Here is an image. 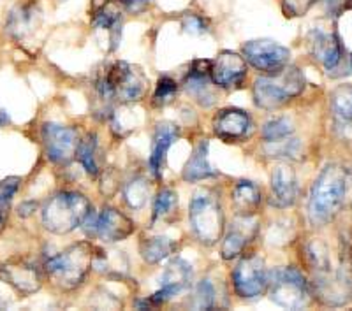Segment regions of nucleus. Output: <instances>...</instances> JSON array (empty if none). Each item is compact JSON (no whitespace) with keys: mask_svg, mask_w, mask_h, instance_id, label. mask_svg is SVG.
I'll return each mask as SVG.
<instances>
[{"mask_svg":"<svg viewBox=\"0 0 352 311\" xmlns=\"http://www.w3.org/2000/svg\"><path fill=\"white\" fill-rule=\"evenodd\" d=\"M132 232H134L132 220L122 215L120 211H116L115 207H106L104 211L97 216L96 235H99V240L104 243L124 241Z\"/></svg>","mask_w":352,"mask_h":311,"instance_id":"dca6fc26","label":"nucleus"},{"mask_svg":"<svg viewBox=\"0 0 352 311\" xmlns=\"http://www.w3.org/2000/svg\"><path fill=\"white\" fill-rule=\"evenodd\" d=\"M36 14L37 12L32 5H23V8H18L16 11H12L8 23L9 32L18 37L30 32L34 28V23H36Z\"/></svg>","mask_w":352,"mask_h":311,"instance_id":"393cba45","label":"nucleus"},{"mask_svg":"<svg viewBox=\"0 0 352 311\" xmlns=\"http://www.w3.org/2000/svg\"><path fill=\"white\" fill-rule=\"evenodd\" d=\"M308 259H310L314 269H317V271L331 269V264H329L328 257V248H326L324 243H320V241H314V243L308 244Z\"/></svg>","mask_w":352,"mask_h":311,"instance_id":"72a5a7b5","label":"nucleus"},{"mask_svg":"<svg viewBox=\"0 0 352 311\" xmlns=\"http://www.w3.org/2000/svg\"><path fill=\"white\" fill-rule=\"evenodd\" d=\"M208 148L210 143L206 139H203L194 148L192 157L188 159L187 165L184 169L185 181H201L217 174V171L208 162Z\"/></svg>","mask_w":352,"mask_h":311,"instance_id":"5701e85b","label":"nucleus"},{"mask_svg":"<svg viewBox=\"0 0 352 311\" xmlns=\"http://www.w3.org/2000/svg\"><path fill=\"white\" fill-rule=\"evenodd\" d=\"M351 176L340 164H328L314 183L308 200V216L317 227L328 224L345 204Z\"/></svg>","mask_w":352,"mask_h":311,"instance_id":"f257e3e1","label":"nucleus"},{"mask_svg":"<svg viewBox=\"0 0 352 311\" xmlns=\"http://www.w3.org/2000/svg\"><path fill=\"white\" fill-rule=\"evenodd\" d=\"M270 297L285 310H301L308 303V284L296 268L275 269L268 275Z\"/></svg>","mask_w":352,"mask_h":311,"instance_id":"0eeeda50","label":"nucleus"},{"mask_svg":"<svg viewBox=\"0 0 352 311\" xmlns=\"http://www.w3.org/2000/svg\"><path fill=\"white\" fill-rule=\"evenodd\" d=\"M176 209H178V196L169 188H164L159 192L153 204V220H169V216L175 215Z\"/></svg>","mask_w":352,"mask_h":311,"instance_id":"c756f323","label":"nucleus"},{"mask_svg":"<svg viewBox=\"0 0 352 311\" xmlns=\"http://www.w3.org/2000/svg\"><path fill=\"white\" fill-rule=\"evenodd\" d=\"M6 124H9V115L6 111H0V127H4Z\"/></svg>","mask_w":352,"mask_h":311,"instance_id":"ea45409f","label":"nucleus"},{"mask_svg":"<svg viewBox=\"0 0 352 311\" xmlns=\"http://www.w3.org/2000/svg\"><path fill=\"white\" fill-rule=\"evenodd\" d=\"M314 4L316 0H282V5L289 16H303Z\"/></svg>","mask_w":352,"mask_h":311,"instance_id":"c9c22d12","label":"nucleus"},{"mask_svg":"<svg viewBox=\"0 0 352 311\" xmlns=\"http://www.w3.org/2000/svg\"><path fill=\"white\" fill-rule=\"evenodd\" d=\"M43 143L48 153V159L55 164L65 165L76 159L78 132L71 127H64L58 124H46L43 127Z\"/></svg>","mask_w":352,"mask_h":311,"instance_id":"9b49d317","label":"nucleus"},{"mask_svg":"<svg viewBox=\"0 0 352 311\" xmlns=\"http://www.w3.org/2000/svg\"><path fill=\"white\" fill-rule=\"evenodd\" d=\"M292 134V125L287 118H275V120H270L268 124L263 127V137L268 143L273 141L285 139Z\"/></svg>","mask_w":352,"mask_h":311,"instance_id":"7c9ffc66","label":"nucleus"},{"mask_svg":"<svg viewBox=\"0 0 352 311\" xmlns=\"http://www.w3.org/2000/svg\"><path fill=\"white\" fill-rule=\"evenodd\" d=\"M20 183L21 180L18 176H9V178L0 181V215L2 216H6V211L9 209L12 197L20 188Z\"/></svg>","mask_w":352,"mask_h":311,"instance_id":"473e14b6","label":"nucleus"},{"mask_svg":"<svg viewBox=\"0 0 352 311\" xmlns=\"http://www.w3.org/2000/svg\"><path fill=\"white\" fill-rule=\"evenodd\" d=\"M232 207L238 216H254L261 207V190L252 181H240L232 188Z\"/></svg>","mask_w":352,"mask_h":311,"instance_id":"4be33fe9","label":"nucleus"},{"mask_svg":"<svg viewBox=\"0 0 352 311\" xmlns=\"http://www.w3.org/2000/svg\"><path fill=\"white\" fill-rule=\"evenodd\" d=\"M0 278L16 288L20 294L30 295L37 292L43 285L39 269L27 260H14L8 262L0 268Z\"/></svg>","mask_w":352,"mask_h":311,"instance_id":"2eb2a0df","label":"nucleus"},{"mask_svg":"<svg viewBox=\"0 0 352 311\" xmlns=\"http://www.w3.org/2000/svg\"><path fill=\"white\" fill-rule=\"evenodd\" d=\"M94 257H96V248L83 241L65 248L58 255L50 257L44 264V269L58 287L64 290H72L83 284V279L94 266Z\"/></svg>","mask_w":352,"mask_h":311,"instance_id":"7ed1b4c3","label":"nucleus"},{"mask_svg":"<svg viewBox=\"0 0 352 311\" xmlns=\"http://www.w3.org/2000/svg\"><path fill=\"white\" fill-rule=\"evenodd\" d=\"M96 88L108 100L120 104L136 102L146 93L148 80L144 72L127 62H111L97 72Z\"/></svg>","mask_w":352,"mask_h":311,"instance_id":"f03ea898","label":"nucleus"},{"mask_svg":"<svg viewBox=\"0 0 352 311\" xmlns=\"http://www.w3.org/2000/svg\"><path fill=\"white\" fill-rule=\"evenodd\" d=\"M256 234V225L250 224V216H240L238 222L231 225L222 243V257L226 260L236 259L248 244L250 238Z\"/></svg>","mask_w":352,"mask_h":311,"instance_id":"aec40b11","label":"nucleus"},{"mask_svg":"<svg viewBox=\"0 0 352 311\" xmlns=\"http://www.w3.org/2000/svg\"><path fill=\"white\" fill-rule=\"evenodd\" d=\"M272 203L276 207H289L296 203L298 181L296 174L289 165H276L272 174Z\"/></svg>","mask_w":352,"mask_h":311,"instance_id":"a211bd4d","label":"nucleus"},{"mask_svg":"<svg viewBox=\"0 0 352 311\" xmlns=\"http://www.w3.org/2000/svg\"><path fill=\"white\" fill-rule=\"evenodd\" d=\"M148 181L144 178H134L129 181L124 187V197L125 203L132 207V209H140L144 206L146 199H148Z\"/></svg>","mask_w":352,"mask_h":311,"instance_id":"c85d7f7f","label":"nucleus"},{"mask_svg":"<svg viewBox=\"0 0 352 311\" xmlns=\"http://www.w3.org/2000/svg\"><path fill=\"white\" fill-rule=\"evenodd\" d=\"M92 206L78 192H58L43 207V224L53 234H67L85 222Z\"/></svg>","mask_w":352,"mask_h":311,"instance_id":"20e7f679","label":"nucleus"},{"mask_svg":"<svg viewBox=\"0 0 352 311\" xmlns=\"http://www.w3.org/2000/svg\"><path fill=\"white\" fill-rule=\"evenodd\" d=\"M210 76H201V74H192L187 80V90L196 97V100L203 106H212L215 102V93L210 87Z\"/></svg>","mask_w":352,"mask_h":311,"instance_id":"a878e982","label":"nucleus"},{"mask_svg":"<svg viewBox=\"0 0 352 311\" xmlns=\"http://www.w3.org/2000/svg\"><path fill=\"white\" fill-rule=\"evenodd\" d=\"M178 137V127L173 124H159L155 128V136L152 143V157H150V169L153 176L160 178L164 171L166 155H168L169 148Z\"/></svg>","mask_w":352,"mask_h":311,"instance_id":"412c9836","label":"nucleus"},{"mask_svg":"<svg viewBox=\"0 0 352 311\" xmlns=\"http://www.w3.org/2000/svg\"><path fill=\"white\" fill-rule=\"evenodd\" d=\"M182 27H184L185 32H188V34L206 32V23H204V21L201 20L197 14H190V12L182 18Z\"/></svg>","mask_w":352,"mask_h":311,"instance_id":"4c0bfd02","label":"nucleus"},{"mask_svg":"<svg viewBox=\"0 0 352 311\" xmlns=\"http://www.w3.org/2000/svg\"><path fill=\"white\" fill-rule=\"evenodd\" d=\"M76 157L80 159L81 165H83L88 174H99V165H97V137L94 134L87 136V139L80 141Z\"/></svg>","mask_w":352,"mask_h":311,"instance_id":"cd10ccee","label":"nucleus"},{"mask_svg":"<svg viewBox=\"0 0 352 311\" xmlns=\"http://www.w3.org/2000/svg\"><path fill=\"white\" fill-rule=\"evenodd\" d=\"M2 227H4V216L0 215V231H2Z\"/></svg>","mask_w":352,"mask_h":311,"instance_id":"a19ab883","label":"nucleus"},{"mask_svg":"<svg viewBox=\"0 0 352 311\" xmlns=\"http://www.w3.org/2000/svg\"><path fill=\"white\" fill-rule=\"evenodd\" d=\"M192 279V268L190 264L182 259H176L166 268L164 275L160 278V290H157L152 295L150 303L162 304L166 301L173 299L178 292L185 290L190 285Z\"/></svg>","mask_w":352,"mask_h":311,"instance_id":"4468645a","label":"nucleus"},{"mask_svg":"<svg viewBox=\"0 0 352 311\" xmlns=\"http://www.w3.org/2000/svg\"><path fill=\"white\" fill-rule=\"evenodd\" d=\"M331 109L342 120H352V84H340L331 92Z\"/></svg>","mask_w":352,"mask_h":311,"instance_id":"bb28decb","label":"nucleus"},{"mask_svg":"<svg viewBox=\"0 0 352 311\" xmlns=\"http://www.w3.org/2000/svg\"><path fill=\"white\" fill-rule=\"evenodd\" d=\"M305 90V76L298 67H285L278 74L264 76L254 83V100L259 108L275 109Z\"/></svg>","mask_w":352,"mask_h":311,"instance_id":"423d86ee","label":"nucleus"},{"mask_svg":"<svg viewBox=\"0 0 352 311\" xmlns=\"http://www.w3.org/2000/svg\"><path fill=\"white\" fill-rule=\"evenodd\" d=\"M176 244L173 243L168 238H146L140 243V253L144 259V262L148 264H157L160 260H164L166 257H169L175 251Z\"/></svg>","mask_w":352,"mask_h":311,"instance_id":"b1692460","label":"nucleus"},{"mask_svg":"<svg viewBox=\"0 0 352 311\" xmlns=\"http://www.w3.org/2000/svg\"><path fill=\"white\" fill-rule=\"evenodd\" d=\"M310 51L314 58L322 64L329 76H344L349 72L347 53L335 30L314 28L310 34Z\"/></svg>","mask_w":352,"mask_h":311,"instance_id":"6e6552de","label":"nucleus"},{"mask_svg":"<svg viewBox=\"0 0 352 311\" xmlns=\"http://www.w3.org/2000/svg\"><path fill=\"white\" fill-rule=\"evenodd\" d=\"M345 262L340 271H317L314 278V294L329 306H344L352 299V275Z\"/></svg>","mask_w":352,"mask_h":311,"instance_id":"9d476101","label":"nucleus"},{"mask_svg":"<svg viewBox=\"0 0 352 311\" xmlns=\"http://www.w3.org/2000/svg\"><path fill=\"white\" fill-rule=\"evenodd\" d=\"M243 55L248 64L254 65L257 71L268 74V76L284 71L291 60V51L287 48L268 39L247 43L243 46Z\"/></svg>","mask_w":352,"mask_h":311,"instance_id":"1a4fd4ad","label":"nucleus"},{"mask_svg":"<svg viewBox=\"0 0 352 311\" xmlns=\"http://www.w3.org/2000/svg\"><path fill=\"white\" fill-rule=\"evenodd\" d=\"M92 25L96 27V30L108 32L111 49H115L122 34V16L116 5L111 2H106V0L96 2L92 9Z\"/></svg>","mask_w":352,"mask_h":311,"instance_id":"6ab92c4d","label":"nucleus"},{"mask_svg":"<svg viewBox=\"0 0 352 311\" xmlns=\"http://www.w3.org/2000/svg\"><path fill=\"white\" fill-rule=\"evenodd\" d=\"M351 65H352V56H351Z\"/></svg>","mask_w":352,"mask_h":311,"instance_id":"79ce46f5","label":"nucleus"},{"mask_svg":"<svg viewBox=\"0 0 352 311\" xmlns=\"http://www.w3.org/2000/svg\"><path fill=\"white\" fill-rule=\"evenodd\" d=\"M116 2L122 5H125V8H127L131 12H141L146 9V5H148L150 0H116Z\"/></svg>","mask_w":352,"mask_h":311,"instance_id":"58836bf2","label":"nucleus"},{"mask_svg":"<svg viewBox=\"0 0 352 311\" xmlns=\"http://www.w3.org/2000/svg\"><path fill=\"white\" fill-rule=\"evenodd\" d=\"M176 90H178V84L176 81H173L171 78L164 76L159 80V84L155 88V93H153V102L155 104H168L169 100L175 97Z\"/></svg>","mask_w":352,"mask_h":311,"instance_id":"f704fd0d","label":"nucleus"},{"mask_svg":"<svg viewBox=\"0 0 352 311\" xmlns=\"http://www.w3.org/2000/svg\"><path fill=\"white\" fill-rule=\"evenodd\" d=\"M188 220L194 235L203 244H215L224 232V213L217 192L201 188L194 194L188 207Z\"/></svg>","mask_w":352,"mask_h":311,"instance_id":"39448f33","label":"nucleus"},{"mask_svg":"<svg viewBox=\"0 0 352 311\" xmlns=\"http://www.w3.org/2000/svg\"><path fill=\"white\" fill-rule=\"evenodd\" d=\"M329 16H342L352 9V0H322Z\"/></svg>","mask_w":352,"mask_h":311,"instance_id":"e433bc0d","label":"nucleus"},{"mask_svg":"<svg viewBox=\"0 0 352 311\" xmlns=\"http://www.w3.org/2000/svg\"><path fill=\"white\" fill-rule=\"evenodd\" d=\"M213 304H215V292H213V287L208 279H203L196 287L190 306L196 308V310H210V308H213Z\"/></svg>","mask_w":352,"mask_h":311,"instance_id":"2f4dec72","label":"nucleus"},{"mask_svg":"<svg viewBox=\"0 0 352 311\" xmlns=\"http://www.w3.org/2000/svg\"><path fill=\"white\" fill-rule=\"evenodd\" d=\"M250 127H252L250 116L241 109H224L213 120L215 136L224 141L243 139L250 132Z\"/></svg>","mask_w":352,"mask_h":311,"instance_id":"f3484780","label":"nucleus"},{"mask_svg":"<svg viewBox=\"0 0 352 311\" xmlns=\"http://www.w3.org/2000/svg\"><path fill=\"white\" fill-rule=\"evenodd\" d=\"M247 76V60L238 53L222 51L212 62L210 78L220 88H238Z\"/></svg>","mask_w":352,"mask_h":311,"instance_id":"ddd939ff","label":"nucleus"},{"mask_svg":"<svg viewBox=\"0 0 352 311\" xmlns=\"http://www.w3.org/2000/svg\"><path fill=\"white\" fill-rule=\"evenodd\" d=\"M234 290L243 299H254L264 294L268 288V273L264 269V262L256 255L245 257L238 262L232 273Z\"/></svg>","mask_w":352,"mask_h":311,"instance_id":"f8f14e48","label":"nucleus"}]
</instances>
